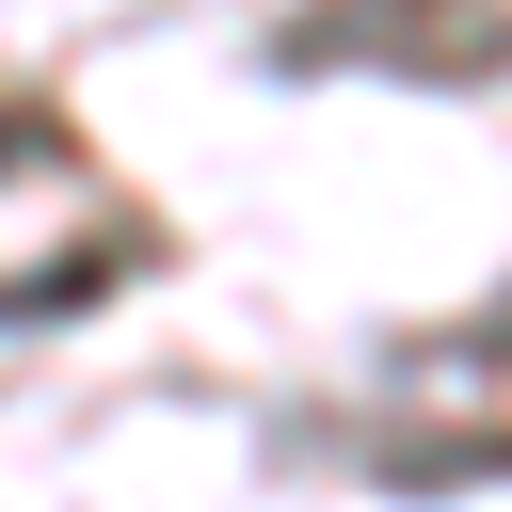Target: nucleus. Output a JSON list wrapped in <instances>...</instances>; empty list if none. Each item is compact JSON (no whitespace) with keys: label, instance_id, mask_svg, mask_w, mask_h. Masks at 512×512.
<instances>
[{"label":"nucleus","instance_id":"1","mask_svg":"<svg viewBox=\"0 0 512 512\" xmlns=\"http://www.w3.org/2000/svg\"><path fill=\"white\" fill-rule=\"evenodd\" d=\"M352 48H384V64H416V80H496V64H512V16H496V0H320V16L288 32V64H352Z\"/></svg>","mask_w":512,"mask_h":512}]
</instances>
